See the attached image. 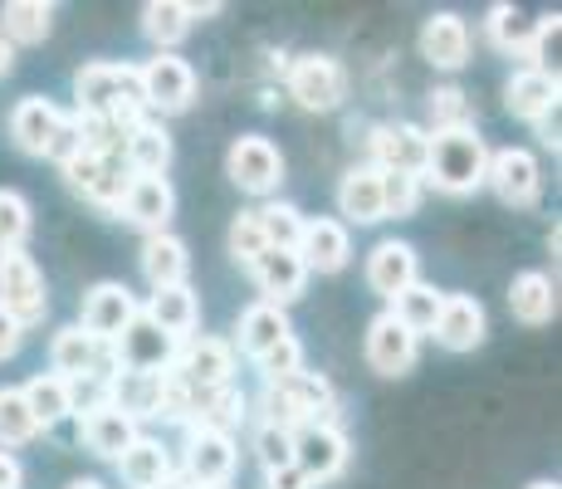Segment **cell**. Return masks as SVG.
I'll list each match as a JSON object with an SVG mask.
<instances>
[{
	"label": "cell",
	"instance_id": "10",
	"mask_svg": "<svg viewBox=\"0 0 562 489\" xmlns=\"http://www.w3.org/2000/svg\"><path fill=\"white\" fill-rule=\"evenodd\" d=\"M372 167L376 171H402V177H416L426 171V147H430V133L416 123H376L372 137Z\"/></svg>",
	"mask_w": 562,
	"mask_h": 489
},
{
	"label": "cell",
	"instance_id": "41",
	"mask_svg": "<svg viewBox=\"0 0 562 489\" xmlns=\"http://www.w3.org/2000/svg\"><path fill=\"white\" fill-rule=\"evenodd\" d=\"M426 113H430L426 133H456V127H474V108H470V98H464V89H456V84H440V89L426 98Z\"/></svg>",
	"mask_w": 562,
	"mask_h": 489
},
{
	"label": "cell",
	"instance_id": "6",
	"mask_svg": "<svg viewBox=\"0 0 562 489\" xmlns=\"http://www.w3.org/2000/svg\"><path fill=\"white\" fill-rule=\"evenodd\" d=\"M484 187H494V196L504 205H514V211H528L543 196V167H538V157L528 147H499V152H490Z\"/></svg>",
	"mask_w": 562,
	"mask_h": 489
},
{
	"label": "cell",
	"instance_id": "53",
	"mask_svg": "<svg viewBox=\"0 0 562 489\" xmlns=\"http://www.w3.org/2000/svg\"><path fill=\"white\" fill-rule=\"evenodd\" d=\"M157 489H201V485H196V480H187V475H181V470H171V475H167V480H161Z\"/></svg>",
	"mask_w": 562,
	"mask_h": 489
},
{
	"label": "cell",
	"instance_id": "11",
	"mask_svg": "<svg viewBox=\"0 0 562 489\" xmlns=\"http://www.w3.org/2000/svg\"><path fill=\"white\" fill-rule=\"evenodd\" d=\"M49 373L64 377V382H74V377H113L117 363H113V353H108V343L89 338L79 323H69V329H59L49 343Z\"/></svg>",
	"mask_w": 562,
	"mask_h": 489
},
{
	"label": "cell",
	"instance_id": "3",
	"mask_svg": "<svg viewBox=\"0 0 562 489\" xmlns=\"http://www.w3.org/2000/svg\"><path fill=\"white\" fill-rule=\"evenodd\" d=\"M137 89H143L147 113L177 118L196 103V69H191L181 54H153V59L137 69Z\"/></svg>",
	"mask_w": 562,
	"mask_h": 489
},
{
	"label": "cell",
	"instance_id": "47",
	"mask_svg": "<svg viewBox=\"0 0 562 489\" xmlns=\"http://www.w3.org/2000/svg\"><path fill=\"white\" fill-rule=\"evenodd\" d=\"M304 373V347H299V338H284L279 347H269L265 357H259V377H265V387L284 382V377Z\"/></svg>",
	"mask_w": 562,
	"mask_h": 489
},
{
	"label": "cell",
	"instance_id": "14",
	"mask_svg": "<svg viewBox=\"0 0 562 489\" xmlns=\"http://www.w3.org/2000/svg\"><path fill=\"white\" fill-rule=\"evenodd\" d=\"M484 333H490V319H484V303L474 293H446L440 299L430 338L446 347V353H474L484 343Z\"/></svg>",
	"mask_w": 562,
	"mask_h": 489
},
{
	"label": "cell",
	"instance_id": "50",
	"mask_svg": "<svg viewBox=\"0 0 562 489\" xmlns=\"http://www.w3.org/2000/svg\"><path fill=\"white\" fill-rule=\"evenodd\" d=\"M265 489H313V485H308V475L299 470V465H284V470L265 475Z\"/></svg>",
	"mask_w": 562,
	"mask_h": 489
},
{
	"label": "cell",
	"instance_id": "32",
	"mask_svg": "<svg viewBox=\"0 0 562 489\" xmlns=\"http://www.w3.org/2000/svg\"><path fill=\"white\" fill-rule=\"evenodd\" d=\"M49 30H54V5H45V0H5L0 5V35L10 40V49L45 45Z\"/></svg>",
	"mask_w": 562,
	"mask_h": 489
},
{
	"label": "cell",
	"instance_id": "13",
	"mask_svg": "<svg viewBox=\"0 0 562 489\" xmlns=\"http://www.w3.org/2000/svg\"><path fill=\"white\" fill-rule=\"evenodd\" d=\"M143 309V303L133 299V289L117 285V279H103V285H93L83 293V309H79V329L89 333V338L99 343H113L117 333L133 323V313Z\"/></svg>",
	"mask_w": 562,
	"mask_h": 489
},
{
	"label": "cell",
	"instance_id": "42",
	"mask_svg": "<svg viewBox=\"0 0 562 489\" xmlns=\"http://www.w3.org/2000/svg\"><path fill=\"white\" fill-rule=\"evenodd\" d=\"M191 407H196V387L171 367V373L157 377V421H171V426H191Z\"/></svg>",
	"mask_w": 562,
	"mask_h": 489
},
{
	"label": "cell",
	"instance_id": "16",
	"mask_svg": "<svg viewBox=\"0 0 562 489\" xmlns=\"http://www.w3.org/2000/svg\"><path fill=\"white\" fill-rule=\"evenodd\" d=\"M117 215H123L127 225H137V231L161 235L167 221L177 215V191H171L167 177H133L123 201H117Z\"/></svg>",
	"mask_w": 562,
	"mask_h": 489
},
{
	"label": "cell",
	"instance_id": "40",
	"mask_svg": "<svg viewBox=\"0 0 562 489\" xmlns=\"http://www.w3.org/2000/svg\"><path fill=\"white\" fill-rule=\"evenodd\" d=\"M40 436L35 416H30L25 397H20V387H0V451H15V445H30Z\"/></svg>",
	"mask_w": 562,
	"mask_h": 489
},
{
	"label": "cell",
	"instance_id": "54",
	"mask_svg": "<svg viewBox=\"0 0 562 489\" xmlns=\"http://www.w3.org/2000/svg\"><path fill=\"white\" fill-rule=\"evenodd\" d=\"M10 69H15V49H10V40L0 35V79H5Z\"/></svg>",
	"mask_w": 562,
	"mask_h": 489
},
{
	"label": "cell",
	"instance_id": "35",
	"mask_svg": "<svg viewBox=\"0 0 562 489\" xmlns=\"http://www.w3.org/2000/svg\"><path fill=\"white\" fill-rule=\"evenodd\" d=\"M191 10H187V0H147L143 5V35L157 45V54H171L181 45V40L191 35Z\"/></svg>",
	"mask_w": 562,
	"mask_h": 489
},
{
	"label": "cell",
	"instance_id": "44",
	"mask_svg": "<svg viewBox=\"0 0 562 489\" xmlns=\"http://www.w3.org/2000/svg\"><path fill=\"white\" fill-rule=\"evenodd\" d=\"M420 205V181L402 177V171H382V215L386 221H406Z\"/></svg>",
	"mask_w": 562,
	"mask_h": 489
},
{
	"label": "cell",
	"instance_id": "8",
	"mask_svg": "<svg viewBox=\"0 0 562 489\" xmlns=\"http://www.w3.org/2000/svg\"><path fill=\"white\" fill-rule=\"evenodd\" d=\"M225 171L245 196H269L284 181V152H279L269 137H235L231 152H225Z\"/></svg>",
	"mask_w": 562,
	"mask_h": 489
},
{
	"label": "cell",
	"instance_id": "28",
	"mask_svg": "<svg viewBox=\"0 0 562 489\" xmlns=\"http://www.w3.org/2000/svg\"><path fill=\"white\" fill-rule=\"evenodd\" d=\"M338 211H342V221H352V225H376V221H386L382 215V171L367 162V167H352L348 177L338 181Z\"/></svg>",
	"mask_w": 562,
	"mask_h": 489
},
{
	"label": "cell",
	"instance_id": "33",
	"mask_svg": "<svg viewBox=\"0 0 562 489\" xmlns=\"http://www.w3.org/2000/svg\"><path fill=\"white\" fill-rule=\"evenodd\" d=\"M250 421V397L235 387H211V391H196V407H191V426H205V431H225L231 436L235 426Z\"/></svg>",
	"mask_w": 562,
	"mask_h": 489
},
{
	"label": "cell",
	"instance_id": "19",
	"mask_svg": "<svg viewBox=\"0 0 562 489\" xmlns=\"http://www.w3.org/2000/svg\"><path fill=\"white\" fill-rule=\"evenodd\" d=\"M504 108L524 123H543L558 108V74L553 69H514L509 84H504Z\"/></svg>",
	"mask_w": 562,
	"mask_h": 489
},
{
	"label": "cell",
	"instance_id": "34",
	"mask_svg": "<svg viewBox=\"0 0 562 489\" xmlns=\"http://www.w3.org/2000/svg\"><path fill=\"white\" fill-rule=\"evenodd\" d=\"M117 470H123V480L133 489H157L171 470H177V465H171V455H167V445H161V441L137 436L123 455H117Z\"/></svg>",
	"mask_w": 562,
	"mask_h": 489
},
{
	"label": "cell",
	"instance_id": "39",
	"mask_svg": "<svg viewBox=\"0 0 562 489\" xmlns=\"http://www.w3.org/2000/svg\"><path fill=\"white\" fill-rule=\"evenodd\" d=\"M255 215H259V231H265V245H274V249H299L308 215L299 211L294 201H269V205H259Z\"/></svg>",
	"mask_w": 562,
	"mask_h": 489
},
{
	"label": "cell",
	"instance_id": "38",
	"mask_svg": "<svg viewBox=\"0 0 562 489\" xmlns=\"http://www.w3.org/2000/svg\"><path fill=\"white\" fill-rule=\"evenodd\" d=\"M440 299H446V289H436V285H420V279H416V285H411V289L396 293V299H392V309H386V313H392V319L402 323V329H411V333H416V338H420V333H430V329H436Z\"/></svg>",
	"mask_w": 562,
	"mask_h": 489
},
{
	"label": "cell",
	"instance_id": "45",
	"mask_svg": "<svg viewBox=\"0 0 562 489\" xmlns=\"http://www.w3.org/2000/svg\"><path fill=\"white\" fill-rule=\"evenodd\" d=\"M255 460L269 470H284V465H294V436L279 426H265V421H255Z\"/></svg>",
	"mask_w": 562,
	"mask_h": 489
},
{
	"label": "cell",
	"instance_id": "29",
	"mask_svg": "<svg viewBox=\"0 0 562 489\" xmlns=\"http://www.w3.org/2000/svg\"><path fill=\"white\" fill-rule=\"evenodd\" d=\"M123 162L133 177H167L171 167V133L157 123V118H147V123H137L133 133L123 137Z\"/></svg>",
	"mask_w": 562,
	"mask_h": 489
},
{
	"label": "cell",
	"instance_id": "21",
	"mask_svg": "<svg viewBox=\"0 0 562 489\" xmlns=\"http://www.w3.org/2000/svg\"><path fill=\"white\" fill-rule=\"evenodd\" d=\"M416 279H420V259L406 241H382L372 255H367V285H372V293H382L386 303H392L402 289L416 285Z\"/></svg>",
	"mask_w": 562,
	"mask_h": 489
},
{
	"label": "cell",
	"instance_id": "30",
	"mask_svg": "<svg viewBox=\"0 0 562 489\" xmlns=\"http://www.w3.org/2000/svg\"><path fill=\"white\" fill-rule=\"evenodd\" d=\"M509 313L518 323H528V329H543V323L558 319V289L548 275H538V269H524V275H514L509 285Z\"/></svg>",
	"mask_w": 562,
	"mask_h": 489
},
{
	"label": "cell",
	"instance_id": "49",
	"mask_svg": "<svg viewBox=\"0 0 562 489\" xmlns=\"http://www.w3.org/2000/svg\"><path fill=\"white\" fill-rule=\"evenodd\" d=\"M20 343H25V329H20V323L0 309V363H5V357H15Z\"/></svg>",
	"mask_w": 562,
	"mask_h": 489
},
{
	"label": "cell",
	"instance_id": "12",
	"mask_svg": "<svg viewBox=\"0 0 562 489\" xmlns=\"http://www.w3.org/2000/svg\"><path fill=\"white\" fill-rule=\"evenodd\" d=\"M133 89H137L133 64L93 59V64H83V69L74 74V103H79V113H89V118H108L117 98L133 93Z\"/></svg>",
	"mask_w": 562,
	"mask_h": 489
},
{
	"label": "cell",
	"instance_id": "2",
	"mask_svg": "<svg viewBox=\"0 0 562 489\" xmlns=\"http://www.w3.org/2000/svg\"><path fill=\"white\" fill-rule=\"evenodd\" d=\"M0 309L25 333L35 323H45V313H49V285L25 249H0Z\"/></svg>",
	"mask_w": 562,
	"mask_h": 489
},
{
	"label": "cell",
	"instance_id": "1",
	"mask_svg": "<svg viewBox=\"0 0 562 489\" xmlns=\"http://www.w3.org/2000/svg\"><path fill=\"white\" fill-rule=\"evenodd\" d=\"M484 171H490V147H484V137L474 127L430 133L420 187H436L440 196H470L484 187Z\"/></svg>",
	"mask_w": 562,
	"mask_h": 489
},
{
	"label": "cell",
	"instance_id": "31",
	"mask_svg": "<svg viewBox=\"0 0 562 489\" xmlns=\"http://www.w3.org/2000/svg\"><path fill=\"white\" fill-rule=\"evenodd\" d=\"M143 313L157 323L161 333H171L177 343H187L191 333H196V323H201V303H196V293H191V285L153 289V299H147Z\"/></svg>",
	"mask_w": 562,
	"mask_h": 489
},
{
	"label": "cell",
	"instance_id": "43",
	"mask_svg": "<svg viewBox=\"0 0 562 489\" xmlns=\"http://www.w3.org/2000/svg\"><path fill=\"white\" fill-rule=\"evenodd\" d=\"M30 231H35V211L20 191L0 187V249H25Z\"/></svg>",
	"mask_w": 562,
	"mask_h": 489
},
{
	"label": "cell",
	"instance_id": "27",
	"mask_svg": "<svg viewBox=\"0 0 562 489\" xmlns=\"http://www.w3.org/2000/svg\"><path fill=\"white\" fill-rule=\"evenodd\" d=\"M484 30H490L494 49L509 54V59H524L528 69H533V59H538V20H528L524 10H514V5H490Z\"/></svg>",
	"mask_w": 562,
	"mask_h": 489
},
{
	"label": "cell",
	"instance_id": "9",
	"mask_svg": "<svg viewBox=\"0 0 562 489\" xmlns=\"http://www.w3.org/2000/svg\"><path fill=\"white\" fill-rule=\"evenodd\" d=\"M235 436L225 431H205V426H187V451H181V475L196 480L201 489H215V485H231L235 475Z\"/></svg>",
	"mask_w": 562,
	"mask_h": 489
},
{
	"label": "cell",
	"instance_id": "22",
	"mask_svg": "<svg viewBox=\"0 0 562 489\" xmlns=\"http://www.w3.org/2000/svg\"><path fill=\"white\" fill-rule=\"evenodd\" d=\"M284 338H294V323H289V313L279 309V303H250V309L240 313V323H235V343L231 347H240L245 357H265L269 347H279Z\"/></svg>",
	"mask_w": 562,
	"mask_h": 489
},
{
	"label": "cell",
	"instance_id": "55",
	"mask_svg": "<svg viewBox=\"0 0 562 489\" xmlns=\"http://www.w3.org/2000/svg\"><path fill=\"white\" fill-rule=\"evenodd\" d=\"M64 489H103L99 480H74V485H64Z\"/></svg>",
	"mask_w": 562,
	"mask_h": 489
},
{
	"label": "cell",
	"instance_id": "48",
	"mask_svg": "<svg viewBox=\"0 0 562 489\" xmlns=\"http://www.w3.org/2000/svg\"><path fill=\"white\" fill-rule=\"evenodd\" d=\"M45 157H54V162H59V167H64V162H74V157H79V133H74V118H64V127H59V133H54V143H49Z\"/></svg>",
	"mask_w": 562,
	"mask_h": 489
},
{
	"label": "cell",
	"instance_id": "20",
	"mask_svg": "<svg viewBox=\"0 0 562 489\" xmlns=\"http://www.w3.org/2000/svg\"><path fill=\"white\" fill-rule=\"evenodd\" d=\"M299 259L308 275H338L352 259V235L342 221H304V241H299Z\"/></svg>",
	"mask_w": 562,
	"mask_h": 489
},
{
	"label": "cell",
	"instance_id": "4",
	"mask_svg": "<svg viewBox=\"0 0 562 489\" xmlns=\"http://www.w3.org/2000/svg\"><path fill=\"white\" fill-rule=\"evenodd\" d=\"M108 353H113L117 373H171V367H177L181 343L171 338V333H161L157 323L137 309L133 323H127V329L108 343Z\"/></svg>",
	"mask_w": 562,
	"mask_h": 489
},
{
	"label": "cell",
	"instance_id": "52",
	"mask_svg": "<svg viewBox=\"0 0 562 489\" xmlns=\"http://www.w3.org/2000/svg\"><path fill=\"white\" fill-rule=\"evenodd\" d=\"M533 127H538V137H543V147H553V152H558V108L543 118V123H533Z\"/></svg>",
	"mask_w": 562,
	"mask_h": 489
},
{
	"label": "cell",
	"instance_id": "56",
	"mask_svg": "<svg viewBox=\"0 0 562 489\" xmlns=\"http://www.w3.org/2000/svg\"><path fill=\"white\" fill-rule=\"evenodd\" d=\"M528 489H558L553 480H538V485H528Z\"/></svg>",
	"mask_w": 562,
	"mask_h": 489
},
{
	"label": "cell",
	"instance_id": "7",
	"mask_svg": "<svg viewBox=\"0 0 562 489\" xmlns=\"http://www.w3.org/2000/svg\"><path fill=\"white\" fill-rule=\"evenodd\" d=\"M348 460H352V445L342 436V426H333V421H313V426L294 431V465L308 475L313 489L338 480L348 470Z\"/></svg>",
	"mask_w": 562,
	"mask_h": 489
},
{
	"label": "cell",
	"instance_id": "15",
	"mask_svg": "<svg viewBox=\"0 0 562 489\" xmlns=\"http://www.w3.org/2000/svg\"><path fill=\"white\" fill-rule=\"evenodd\" d=\"M420 357V338L411 329L392 319V313H376L367 323V363H372L376 377H406Z\"/></svg>",
	"mask_w": 562,
	"mask_h": 489
},
{
	"label": "cell",
	"instance_id": "46",
	"mask_svg": "<svg viewBox=\"0 0 562 489\" xmlns=\"http://www.w3.org/2000/svg\"><path fill=\"white\" fill-rule=\"evenodd\" d=\"M225 245H231V255L240 259V265H255L259 255H265V231H259V215L255 211H240L231 221V235H225Z\"/></svg>",
	"mask_w": 562,
	"mask_h": 489
},
{
	"label": "cell",
	"instance_id": "57",
	"mask_svg": "<svg viewBox=\"0 0 562 489\" xmlns=\"http://www.w3.org/2000/svg\"><path fill=\"white\" fill-rule=\"evenodd\" d=\"M215 489H231V485H215Z\"/></svg>",
	"mask_w": 562,
	"mask_h": 489
},
{
	"label": "cell",
	"instance_id": "26",
	"mask_svg": "<svg viewBox=\"0 0 562 489\" xmlns=\"http://www.w3.org/2000/svg\"><path fill=\"white\" fill-rule=\"evenodd\" d=\"M137 265H143V279H147L153 289H177V285H187V275H191L187 241H177L171 231L147 235V241H143V255H137Z\"/></svg>",
	"mask_w": 562,
	"mask_h": 489
},
{
	"label": "cell",
	"instance_id": "5",
	"mask_svg": "<svg viewBox=\"0 0 562 489\" xmlns=\"http://www.w3.org/2000/svg\"><path fill=\"white\" fill-rule=\"evenodd\" d=\"M284 84H289V98L299 108H308V113H333L348 98V69L333 54H299L289 64Z\"/></svg>",
	"mask_w": 562,
	"mask_h": 489
},
{
	"label": "cell",
	"instance_id": "25",
	"mask_svg": "<svg viewBox=\"0 0 562 489\" xmlns=\"http://www.w3.org/2000/svg\"><path fill=\"white\" fill-rule=\"evenodd\" d=\"M59 127H64V113L49 98H20L15 113H10V137H15V147L30 152V157H45Z\"/></svg>",
	"mask_w": 562,
	"mask_h": 489
},
{
	"label": "cell",
	"instance_id": "51",
	"mask_svg": "<svg viewBox=\"0 0 562 489\" xmlns=\"http://www.w3.org/2000/svg\"><path fill=\"white\" fill-rule=\"evenodd\" d=\"M0 489H25V465L0 451Z\"/></svg>",
	"mask_w": 562,
	"mask_h": 489
},
{
	"label": "cell",
	"instance_id": "17",
	"mask_svg": "<svg viewBox=\"0 0 562 489\" xmlns=\"http://www.w3.org/2000/svg\"><path fill=\"white\" fill-rule=\"evenodd\" d=\"M177 373L187 377L196 391L211 387H231L235 377V347L225 338H187L177 353Z\"/></svg>",
	"mask_w": 562,
	"mask_h": 489
},
{
	"label": "cell",
	"instance_id": "24",
	"mask_svg": "<svg viewBox=\"0 0 562 489\" xmlns=\"http://www.w3.org/2000/svg\"><path fill=\"white\" fill-rule=\"evenodd\" d=\"M137 436H143V426H137L133 416H123L117 407H99V411H89V416H79V441L89 445L99 460L117 465V455H123Z\"/></svg>",
	"mask_w": 562,
	"mask_h": 489
},
{
	"label": "cell",
	"instance_id": "36",
	"mask_svg": "<svg viewBox=\"0 0 562 489\" xmlns=\"http://www.w3.org/2000/svg\"><path fill=\"white\" fill-rule=\"evenodd\" d=\"M20 397H25V407H30V416H35L40 431H54L64 416H74V411H69V382H64V377H54V373L30 377V382L20 387Z\"/></svg>",
	"mask_w": 562,
	"mask_h": 489
},
{
	"label": "cell",
	"instance_id": "23",
	"mask_svg": "<svg viewBox=\"0 0 562 489\" xmlns=\"http://www.w3.org/2000/svg\"><path fill=\"white\" fill-rule=\"evenodd\" d=\"M420 54H426L436 69H464L470 64V25H464L460 15H450V10H440V15H430L426 25H420Z\"/></svg>",
	"mask_w": 562,
	"mask_h": 489
},
{
	"label": "cell",
	"instance_id": "37",
	"mask_svg": "<svg viewBox=\"0 0 562 489\" xmlns=\"http://www.w3.org/2000/svg\"><path fill=\"white\" fill-rule=\"evenodd\" d=\"M157 377L161 373H113L108 377V407H117L133 421H147L157 411Z\"/></svg>",
	"mask_w": 562,
	"mask_h": 489
},
{
	"label": "cell",
	"instance_id": "18",
	"mask_svg": "<svg viewBox=\"0 0 562 489\" xmlns=\"http://www.w3.org/2000/svg\"><path fill=\"white\" fill-rule=\"evenodd\" d=\"M250 275H255L259 293H265V303H279V309L294 303L308 285V269H304V259H299V249H274V245L255 259Z\"/></svg>",
	"mask_w": 562,
	"mask_h": 489
}]
</instances>
